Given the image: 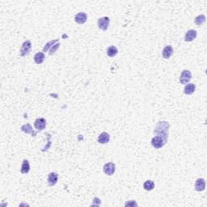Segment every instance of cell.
Listing matches in <instances>:
<instances>
[{
  "label": "cell",
  "instance_id": "cell-20",
  "mask_svg": "<svg viewBox=\"0 0 207 207\" xmlns=\"http://www.w3.org/2000/svg\"><path fill=\"white\" fill-rule=\"evenodd\" d=\"M205 20H206V18H205V16L204 15H199V16H197L195 18L194 23L197 24V26H201L205 22Z\"/></svg>",
  "mask_w": 207,
  "mask_h": 207
},
{
  "label": "cell",
  "instance_id": "cell-10",
  "mask_svg": "<svg viewBox=\"0 0 207 207\" xmlns=\"http://www.w3.org/2000/svg\"><path fill=\"white\" fill-rule=\"evenodd\" d=\"M195 189L198 192L204 191L205 189V181L203 178H198L195 182Z\"/></svg>",
  "mask_w": 207,
  "mask_h": 207
},
{
  "label": "cell",
  "instance_id": "cell-12",
  "mask_svg": "<svg viewBox=\"0 0 207 207\" xmlns=\"http://www.w3.org/2000/svg\"><path fill=\"white\" fill-rule=\"evenodd\" d=\"M59 180V174L56 172H50L48 176V184L49 186H54Z\"/></svg>",
  "mask_w": 207,
  "mask_h": 207
},
{
  "label": "cell",
  "instance_id": "cell-1",
  "mask_svg": "<svg viewBox=\"0 0 207 207\" xmlns=\"http://www.w3.org/2000/svg\"><path fill=\"white\" fill-rule=\"evenodd\" d=\"M168 130H169V124L167 121H159L157 123V125L155 128L154 133L156 134V136H159L164 140V142L167 143V138H168Z\"/></svg>",
  "mask_w": 207,
  "mask_h": 207
},
{
  "label": "cell",
  "instance_id": "cell-13",
  "mask_svg": "<svg viewBox=\"0 0 207 207\" xmlns=\"http://www.w3.org/2000/svg\"><path fill=\"white\" fill-rule=\"evenodd\" d=\"M110 140V135L107 132H102L98 137V143L100 144H106Z\"/></svg>",
  "mask_w": 207,
  "mask_h": 207
},
{
  "label": "cell",
  "instance_id": "cell-17",
  "mask_svg": "<svg viewBox=\"0 0 207 207\" xmlns=\"http://www.w3.org/2000/svg\"><path fill=\"white\" fill-rule=\"evenodd\" d=\"M21 130H22L23 132H24V133L30 134H32V136H34V137L36 134V132H34L33 129H32V127L31 126L30 124H25V125H22V126H21Z\"/></svg>",
  "mask_w": 207,
  "mask_h": 207
},
{
  "label": "cell",
  "instance_id": "cell-6",
  "mask_svg": "<svg viewBox=\"0 0 207 207\" xmlns=\"http://www.w3.org/2000/svg\"><path fill=\"white\" fill-rule=\"evenodd\" d=\"M31 49H32V43H31L30 40H25L24 43H23L21 49H20V54L21 57H24L25 55H27L28 53L30 52Z\"/></svg>",
  "mask_w": 207,
  "mask_h": 207
},
{
  "label": "cell",
  "instance_id": "cell-16",
  "mask_svg": "<svg viewBox=\"0 0 207 207\" xmlns=\"http://www.w3.org/2000/svg\"><path fill=\"white\" fill-rule=\"evenodd\" d=\"M30 171V164H29V162L27 159H24L23 161L22 165H21V168H20V172L22 174H27V173L29 172Z\"/></svg>",
  "mask_w": 207,
  "mask_h": 207
},
{
  "label": "cell",
  "instance_id": "cell-9",
  "mask_svg": "<svg viewBox=\"0 0 207 207\" xmlns=\"http://www.w3.org/2000/svg\"><path fill=\"white\" fill-rule=\"evenodd\" d=\"M34 126L37 130H43L46 127V121L44 118H37L34 122Z\"/></svg>",
  "mask_w": 207,
  "mask_h": 207
},
{
  "label": "cell",
  "instance_id": "cell-4",
  "mask_svg": "<svg viewBox=\"0 0 207 207\" xmlns=\"http://www.w3.org/2000/svg\"><path fill=\"white\" fill-rule=\"evenodd\" d=\"M115 171H116V166L113 163H107L104 165V167H103V172L106 174L107 176H113L114 174Z\"/></svg>",
  "mask_w": 207,
  "mask_h": 207
},
{
  "label": "cell",
  "instance_id": "cell-21",
  "mask_svg": "<svg viewBox=\"0 0 207 207\" xmlns=\"http://www.w3.org/2000/svg\"><path fill=\"white\" fill-rule=\"evenodd\" d=\"M58 42H59V39H55V40H49L48 43L45 44V45L44 48H43V52H47L48 50H49L51 47H52L54 45L56 44V43H58Z\"/></svg>",
  "mask_w": 207,
  "mask_h": 207
},
{
  "label": "cell",
  "instance_id": "cell-2",
  "mask_svg": "<svg viewBox=\"0 0 207 207\" xmlns=\"http://www.w3.org/2000/svg\"><path fill=\"white\" fill-rule=\"evenodd\" d=\"M192 78V73L189 70H184L180 77V82L181 84H187Z\"/></svg>",
  "mask_w": 207,
  "mask_h": 207
},
{
  "label": "cell",
  "instance_id": "cell-14",
  "mask_svg": "<svg viewBox=\"0 0 207 207\" xmlns=\"http://www.w3.org/2000/svg\"><path fill=\"white\" fill-rule=\"evenodd\" d=\"M196 90V85L194 83H187L185 85V88H184V92L185 95H192L194 93Z\"/></svg>",
  "mask_w": 207,
  "mask_h": 207
},
{
  "label": "cell",
  "instance_id": "cell-11",
  "mask_svg": "<svg viewBox=\"0 0 207 207\" xmlns=\"http://www.w3.org/2000/svg\"><path fill=\"white\" fill-rule=\"evenodd\" d=\"M173 48L172 47V45H167L165 46L163 49V52H162V56L164 59H169L172 57V55L173 54Z\"/></svg>",
  "mask_w": 207,
  "mask_h": 207
},
{
  "label": "cell",
  "instance_id": "cell-15",
  "mask_svg": "<svg viewBox=\"0 0 207 207\" xmlns=\"http://www.w3.org/2000/svg\"><path fill=\"white\" fill-rule=\"evenodd\" d=\"M45 59V55L43 52H39L37 54H36L34 56V62L36 64H42L44 63Z\"/></svg>",
  "mask_w": 207,
  "mask_h": 207
},
{
  "label": "cell",
  "instance_id": "cell-7",
  "mask_svg": "<svg viewBox=\"0 0 207 207\" xmlns=\"http://www.w3.org/2000/svg\"><path fill=\"white\" fill-rule=\"evenodd\" d=\"M87 20V16L85 12H78V14L74 16V21L78 24H85Z\"/></svg>",
  "mask_w": 207,
  "mask_h": 207
},
{
  "label": "cell",
  "instance_id": "cell-8",
  "mask_svg": "<svg viewBox=\"0 0 207 207\" xmlns=\"http://www.w3.org/2000/svg\"><path fill=\"white\" fill-rule=\"evenodd\" d=\"M197 31L194 30V29H190V30L187 31V32L185 33V40L186 42H191V41H193V40L197 37Z\"/></svg>",
  "mask_w": 207,
  "mask_h": 207
},
{
  "label": "cell",
  "instance_id": "cell-3",
  "mask_svg": "<svg viewBox=\"0 0 207 207\" xmlns=\"http://www.w3.org/2000/svg\"><path fill=\"white\" fill-rule=\"evenodd\" d=\"M165 144H166V143L164 142V140L159 136H155L151 139V145L155 149L162 148L163 147H164Z\"/></svg>",
  "mask_w": 207,
  "mask_h": 207
},
{
  "label": "cell",
  "instance_id": "cell-5",
  "mask_svg": "<svg viewBox=\"0 0 207 207\" xmlns=\"http://www.w3.org/2000/svg\"><path fill=\"white\" fill-rule=\"evenodd\" d=\"M109 22L110 20L108 16H105V17H101L98 20V27L100 29L103 31H106L109 26Z\"/></svg>",
  "mask_w": 207,
  "mask_h": 207
},
{
  "label": "cell",
  "instance_id": "cell-22",
  "mask_svg": "<svg viewBox=\"0 0 207 207\" xmlns=\"http://www.w3.org/2000/svg\"><path fill=\"white\" fill-rule=\"evenodd\" d=\"M59 47H60V43L59 42H58V43H56V44L54 45H53V46L50 48V49H49V55L54 54V53L58 50V49H59Z\"/></svg>",
  "mask_w": 207,
  "mask_h": 207
},
{
  "label": "cell",
  "instance_id": "cell-23",
  "mask_svg": "<svg viewBox=\"0 0 207 207\" xmlns=\"http://www.w3.org/2000/svg\"><path fill=\"white\" fill-rule=\"evenodd\" d=\"M125 206L135 207V206H138V204L136 203L134 201H127V202H125Z\"/></svg>",
  "mask_w": 207,
  "mask_h": 207
},
{
  "label": "cell",
  "instance_id": "cell-18",
  "mask_svg": "<svg viewBox=\"0 0 207 207\" xmlns=\"http://www.w3.org/2000/svg\"><path fill=\"white\" fill-rule=\"evenodd\" d=\"M143 189L147 191H151L153 189H155V183L154 181H151V180H148V181H145L144 184H143Z\"/></svg>",
  "mask_w": 207,
  "mask_h": 207
},
{
  "label": "cell",
  "instance_id": "cell-19",
  "mask_svg": "<svg viewBox=\"0 0 207 207\" xmlns=\"http://www.w3.org/2000/svg\"><path fill=\"white\" fill-rule=\"evenodd\" d=\"M118 53V49H117V47L113 46H109V48L107 49V55L109 57V58H113L114 56L117 54Z\"/></svg>",
  "mask_w": 207,
  "mask_h": 207
}]
</instances>
